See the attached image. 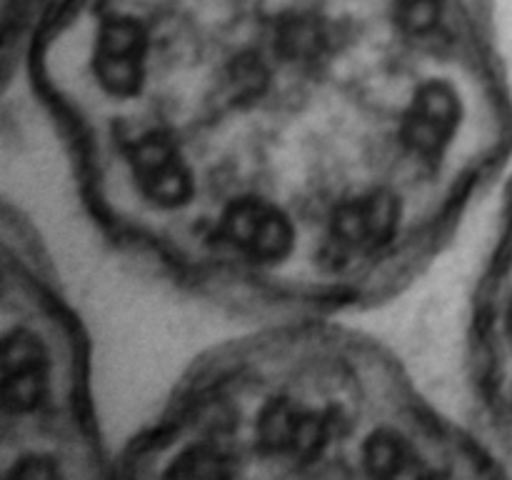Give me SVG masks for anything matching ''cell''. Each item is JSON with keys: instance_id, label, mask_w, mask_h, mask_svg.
<instances>
[{"instance_id": "6da1fadb", "label": "cell", "mask_w": 512, "mask_h": 480, "mask_svg": "<svg viewBox=\"0 0 512 480\" xmlns=\"http://www.w3.org/2000/svg\"><path fill=\"white\" fill-rule=\"evenodd\" d=\"M403 205L390 190H370L338 205L330 223L325 253L343 265L350 255H365L383 248L398 233Z\"/></svg>"}, {"instance_id": "7a4b0ae2", "label": "cell", "mask_w": 512, "mask_h": 480, "mask_svg": "<svg viewBox=\"0 0 512 480\" xmlns=\"http://www.w3.org/2000/svg\"><path fill=\"white\" fill-rule=\"evenodd\" d=\"M220 235L235 253L258 265L280 263L295 245L290 218L265 198L233 200L220 220Z\"/></svg>"}, {"instance_id": "3957f363", "label": "cell", "mask_w": 512, "mask_h": 480, "mask_svg": "<svg viewBox=\"0 0 512 480\" xmlns=\"http://www.w3.org/2000/svg\"><path fill=\"white\" fill-rule=\"evenodd\" d=\"M463 118L458 90L445 80H428L413 93L405 108L400 135L418 158L438 160L453 143Z\"/></svg>"}, {"instance_id": "277c9868", "label": "cell", "mask_w": 512, "mask_h": 480, "mask_svg": "<svg viewBox=\"0 0 512 480\" xmlns=\"http://www.w3.org/2000/svg\"><path fill=\"white\" fill-rule=\"evenodd\" d=\"M145 55H148V35L138 20L128 15L105 18L95 43V78L110 95L118 98L135 95L145 78Z\"/></svg>"}, {"instance_id": "5b68a950", "label": "cell", "mask_w": 512, "mask_h": 480, "mask_svg": "<svg viewBox=\"0 0 512 480\" xmlns=\"http://www.w3.org/2000/svg\"><path fill=\"white\" fill-rule=\"evenodd\" d=\"M135 185L155 208H178L193 195V173L178 145L163 133H148L130 150Z\"/></svg>"}, {"instance_id": "8992f818", "label": "cell", "mask_w": 512, "mask_h": 480, "mask_svg": "<svg viewBox=\"0 0 512 480\" xmlns=\"http://www.w3.org/2000/svg\"><path fill=\"white\" fill-rule=\"evenodd\" d=\"M50 358L43 340L25 328L5 335L0 363V395L10 413H33L48 393Z\"/></svg>"}, {"instance_id": "52a82bcc", "label": "cell", "mask_w": 512, "mask_h": 480, "mask_svg": "<svg viewBox=\"0 0 512 480\" xmlns=\"http://www.w3.org/2000/svg\"><path fill=\"white\" fill-rule=\"evenodd\" d=\"M258 438L270 455L308 463L328 443V420L295 400L275 398L260 413Z\"/></svg>"}, {"instance_id": "ba28073f", "label": "cell", "mask_w": 512, "mask_h": 480, "mask_svg": "<svg viewBox=\"0 0 512 480\" xmlns=\"http://www.w3.org/2000/svg\"><path fill=\"white\" fill-rule=\"evenodd\" d=\"M413 463L415 455L410 450L408 440L395 433V430H375L368 443H365V465L378 478L405 475Z\"/></svg>"}, {"instance_id": "9c48e42d", "label": "cell", "mask_w": 512, "mask_h": 480, "mask_svg": "<svg viewBox=\"0 0 512 480\" xmlns=\"http://www.w3.org/2000/svg\"><path fill=\"white\" fill-rule=\"evenodd\" d=\"M233 473V460L223 450L208 448V445L185 450L170 468V475H183V478H228Z\"/></svg>"}, {"instance_id": "30bf717a", "label": "cell", "mask_w": 512, "mask_h": 480, "mask_svg": "<svg viewBox=\"0 0 512 480\" xmlns=\"http://www.w3.org/2000/svg\"><path fill=\"white\" fill-rule=\"evenodd\" d=\"M445 0H395V15L405 33L423 35L438 25Z\"/></svg>"}, {"instance_id": "8fae6325", "label": "cell", "mask_w": 512, "mask_h": 480, "mask_svg": "<svg viewBox=\"0 0 512 480\" xmlns=\"http://www.w3.org/2000/svg\"><path fill=\"white\" fill-rule=\"evenodd\" d=\"M13 475H20V478H55V475H60V470L55 468L53 460L48 458H25L23 463L15 465Z\"/></svg>"}, {"instance_id": "7c38bea8", "label": "cell", "mask_w": 512, "mask_h": 480, "mask_svg": "<svg viewBox=\"0 0 512 480\" xmlns=\"http://www.w3.org/2000/svg\"><path fill=\"white\" fill-rule=\"evenodd\" d=\"M508 330H510V338H512V303H510V310H508Z\"/></svg>"}]
</instances>
